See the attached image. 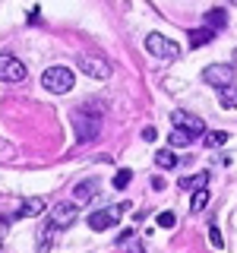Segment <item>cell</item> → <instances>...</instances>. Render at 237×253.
Masks as SVG:
<instances>
[{
  "mask_svg": "<svg viewBox=\"0 0 237 253\" xmlns=\"http://www.w3.org/2000/svg\"><path fill=\"white\" fill-rule=\"evenodd\" d=\"M193 139H196V136H190V133L180 130V126H177V130H171V146H190Z\"/></svg>",
  "mask_w": 237,
  "mask_h": 253,
  "instance_id": "ffe728a7",
  "label": "cell"
},
{
  "mask_svg": "<svg viewBox=\"0 0 237 253\" xmlns=\"http://www.w3.org/2000/svg\"><path fill=\"white\" fill-rule=\"evenodd\" d=\"M146 51L152 54L155 60H177L180 57V44L171 42V38L158 35V32H152V35L146 38Z\"/></svg>",
  "mask_w": 237,
  "mask_h": 253,
  "instance_id": "3957f363",
  "label": "cell"
},
{
  "mask_svg": "<svg viewBox=\"0 0 237 253\" xmlns=\"http://www.w3.org/2000/svg\"><path fill=\"white\" fill-rule=\"evenodd\" d=\"M126 209V203L114 206V209H98L89 215V228L92 231H108V228H117V221H120V212Z\"/></svg>",
  "mask_w": 237,
  "mask_h": 253,
  "instance_id": "277c9868",
  "label": "cell"
},
{
  "mask_svg": "<svg viewBox=\"0 0 237 253\" xmlns=\"http://www.w3.org/2000/svg\"><path fill=\"white\" fill-rule=\"evenodd\" d=\"M41 212H44V200H38V196L35 200H26L19 206V218H35V215H41Z\"/></svg>",
  "mask_w": 237,
  "mask_h": 253,
  "instance_id": "7c38bea8",
  "label": "cell"
},
{
  "mask_svg": "<svg viewBox=\"0 0 237 253\" xmlns=\"http://www.w3.org/2000/svg\"><path fill=\"white\" fill-rule=\"evenodd\" d=\"M130 180H133V171H126V168H120V171L114 174V187L117 190H126V187H130Z\"/></svg>",
  "mask_w": 237,
  "mask_h": 253,
  "instance_id": "44dd1931",
  "label": "cell"
},
{
  "mask_svg": "<svg viewBox=\"0 0 237 253\" xmlns=\"http://www.w3.org/2000/svg\"><path fill=\"white\" fill-rule=\"evenodd\" d=\"M234 3H237V0H234Z\"/></svg>",
  "mask_w": 237,
  "mask_h": 253,
  "instance_id": "4316f807",
  "label": "cell"
},
{
  "mask_svg": "<svg viewBox=\"0 0 237 253\" xmlns=\"http://www.w3.org/2000/svg\"><path fill=\"white\" fill-rule=\"evenodd\" d=\"M171 124H174V126H180V130H187L190 136H202V133H205L202 117L190 114V111H174V114H171Z\"/></svg>",
  "mask_w": 237,
  "mask_h": 253,
  "instance_id": "9c48e42d",
  "label": "cell"
},
{
  "mask_svg": "<svg viewBox=\"0 0 237 253\" xmlns=\"http://www.w3.org/2000/svg\"><path fill=\"white\" fill-rule=\"evenodd\" d=\"M155 136H158L155 126H146V130H142V139H146V142H155Z\"/></svg>",
  "mask_w": 237,
  "mask_h": 253,
  "instance_id": "cb8c5ba5",
  "label": "cell"
},
{
  "mask_svg": "<svg viewBox=\"0 0 237 253\" xmlns=\"http://www.w3.org/2000/svg\"><path fill=\"white\" fill-rule=\"evenodd\" d=\"M130 253H142V247H133V250H130Z\"/></svg>",
  "mask_w": 237,
  "mask_h": 253,
  "instance_id": "d4e9b609",
  "label": "cell"
},
{
  "mask_svg": "<svg viewBox=\"0 0 237 253\" xmlns=\"http://www.w3.org/2000/svg\"><path fill=\"white\" fill-rule=\"evenodd\" d=\"M79 70H82L85 76H92V79H108L114 70H111V63L108 60H101V57H95V54H85V57H79Z\"/></svg>",
  "mask_w": 237,
  "mask_h": 253,
  "instance_id": "ba28073f",
  "label": "cell"
},
{
  "mask_svg": "<svg viewBox=\"0 0 237 253\" xmlns=\"http://www.w3.org/2000/svg\"><path fill=\"white\" fill-rule=\"evenodd\" d=\"M73 124H76L79 142H92L101 133V108L98 105H82L73 114Z\"/></svg>",
  "mask_w": 237,
  "mask_h": 253,
  "instance_id": "6da1fadb",
  "label": "cell"
},
{
  "mask_svg": "<svg viewBox=\"0 0 237 253\" xmlns=\"http://www.w3.org/2000/svg\"><path fill=\"white\" fill-rule=\"evenodd\" d=\"M205 203H209V187H196V193H193V200H190V209L193 212H202L205 209Z\"/></svg>",
  "mask_w": 237,
  "mask_h": 253,
  "instance_id": "e0dca14e",
  "label": "cell"
},
{
  "mask_svg": "<svg viewBox=\"0 0 237 253\" xmlns=\"http://www.w3.org/2000/svg\"><path fill=\"white\" fill-rule=\"evenodd\" d=\"M205 177H209V174H193V177H180V180H177V187H180V190L202 187V184H205Z\"/></svg>",
  "mask_w": 237,
  "mask_h": 253,
  "instance_id": "ac0fdd59",
  "label": "cell"
},
{
  "mask_svg": "<svg viewBox=\"0 0 237 253\" xmlns=\"http://www.w3.org/2000/svg\"><path fill=\"white\" fill-rule=\"evenodd\" d=\"M234 67H237V54H234Z\"/></svg>",
  "mask_w": 237,
  "mask_h": 253,
  "instance_id": "484cf974",
  "label": "cell"
},
{
  "mask_svg": "<svg viewBox=\"0 0 237 253\" xmlns=\"http://www.w3.org/2000/svg\"><path fill=\"white\" fill-rule=\"evenodd\" d=\"M202 79L209 85H215V89H225V85L234 83V67L231 63H209V67L202 70Z\"/></svg>",
  "mask_w": 237,
  "mask_h": 253,
  "instance_id": "5b68a950",
  "label": "cell"
},
{
  "mask_svg": "<svg viewBox=\"0 0 237 253\" xmlns=\"http://www.w3.org/2000/svg\"><path fill=\"white\" fill-rule=\"evenodd\" d=\"M174 212H161V215H158V228H174Z\"/></svg>",
  "mask_w": 237,
  "mask_h": 253,
  "instance_id": "603a6c76",
  "label": "cell"
},
{
  "mask_svg": "<svg viewBox=\"0 0 237 253\" xmlns=\"http://www.w3.org/2000/svg\"><path fill=\"white\" fill-rule=\"evenodd\" d=\"M41 85L54 95H67L76 85V76H73V70H67V67H47L44 76H41Z\"/></svg>",
  "mask_w": 237,
  "mask_h": 253,
  "instance_id": "7a4b0ae2",
  "label": "cell"
},
{
  "mask_svg": "<svg viewBox=\"0 0 237 253\" xmlns=\"http://www.w3.org/2000/svg\"><path fill=\"white\" fill-rule=\"evenodd\" d=\"M218 101H221V108L225 111H237V85H225V89L218 92Z\"/></svg>",
  "mask_w": 237,
  "mask_h": 253,
  "instance_id": "4fadbf2b",
  "label": "cell"
},
{
  "mask_svg": "<svg viewBox=\"0 0 237 253\" xmlns=\"http://www.w3.org/2000/svg\"><path fill=\"white\" fill-rule=\"evenodd\" d=\"M95 193H98V180H82V184L73 187V196H76V200H82V203H89Z\"/></svg>",
  "mask_w": 237,
  "mask_h": 253,
  "instance_id": "8fae6325",
  "label": "cell"
},
{
  "mask_svg": "<svg viewBox=\"0 0 237 253\" xmlns=\"http://www.w3.org/2000/svg\"><path fill=\"white\" fill-rule=\"evenodd\" d=\"M209 241H212V247H215V250L225 247V244H221V234H218V225H215V221L209 225Z\"/></svg>",
  "mask_w": 237,
  "mask_h": 253,
  "instance_id": "7402d4cb",
  "label": "cell"
},
{
  "mask_svg": "<svg viewBox=\"0 0 237 253\" xmlns=\"http://www.w3.org/2000/svg\"><path fill=\"white\" fill-rule=\"evenodd\" d=\"M202 142H205V149H221L228 142V133L225 130H212V133H202Z\"/></svg>",
  "mask_w": 237,
  "mask_h": 253,
  "instance_id": "9a60e30c",
  "label": "cell"
},
{
  "mask_svg": "<svg viewBox=\"0 0 237 253\" xmlns=\"http://www.w3.org/2000/svg\"><path fill=\"white\" fill-rule=\"evenodd\" d=\"M187 35H190V47H199V44H209L212 38H215V29H209V26L205 29H190Z\"/></svg>",
  "mask_w": 237,
  "mask_h": 253,
  "instance_id": "30bf717a",
  "label": "cell"
},
{
  "mask_svg": "<svg viewBox=\"0 0 237 253\" xmlns=\"http://www.w3.org/2000/svg\"><path fill=\"white\" fill-rule=\"evenodd\" d=\"M51 234H54V228L44 225L41 234H38V253H47V250H51Z\"/></svg>",
  "mask_w": 237,
  "mask_h": 253,
  "instance_id": "d6986e66",
  "label": "cell"
},
{
  "mask_svg": "<svg viewBox=\"0 0 237 253\" xmlns=\"http://www.w3.org/2000/svg\"><path fill=\"white\" fill-rule=\"evenodd\" d=\"M205 26H209V29H225L228 26V13L225 10H209V13H205Z\"/></svg>",
  "mask_w": 237,
  "mask_h": 253,
  "instance_id": "5bb4252c",
  "label": "cell"
},
{
  "mask_svg": "<svg viewBox=\"0 0 237 253\" xmlns=\"http://www.w3.org/2000/svg\"><path fill=\"white\" fill-rule=\"evenodd\" d=\"M76 218H79V209H76L73 203H57V206L51 209V218H47V225H51L54 231H63V228H70Z\"/></svg>",
  "mask_w": 237,
  "mask_h": 253,
  "instance_id": "8992f818",
  "label": "cell"
},
{
  "mask_svg": "<svg viewBox=\"0 0 237 253\" xmlns=\"http://www.w3.org/2000/svg\"><path fill=\"white\" fill-rule=\"evenodd\" d=\"M155 165H158V168H164V171H171L174 165H177V155H174L171 149H158V152H155Z\"/></svg>",
  "mask_w": 237,
  "mask_h": 253,
  "instance_id": "2e32d148",
  "label": "cell"
},
{
  "mask_svg": "<svg viewBox=\"0 0 237 253\" xmlns=\"http://www.w3.org/2000/svg\"><path fill=\"white\" fill-rule=\"evenodd\" d=\"M0 79L3 83H22L26 79V63L16 60L13 54H0Z\"/></svg>",
  "mask_w": 237,
  "mask_h": 253,
  "instance_id": "52a82bcc",
  "label": "cell"
}]
</instances>
